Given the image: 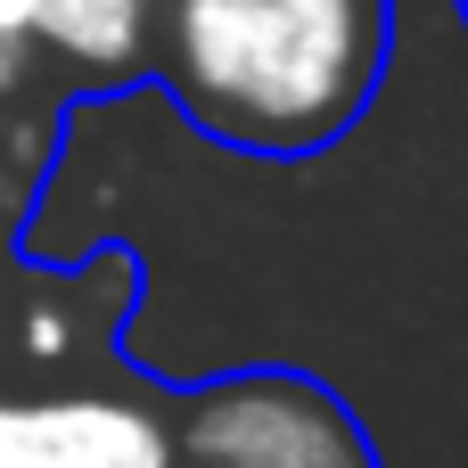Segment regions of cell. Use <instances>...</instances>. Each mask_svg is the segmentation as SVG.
Wrapping results in <instances>:
<instances>
[{
	"instance_id": "6da1fadb",
	"label": "cell",
	"mask_w": 468,
	"mask_h": 468,
	"mask_svg": "<svg viewBox=\"0 0 468 468\" xmlns=\"http://www.w3.org/2000/svg\"><path fill=\"white\" fill-rule=\"evenodd\" d=\"M387 66V0H173L165 82L197 132L239 148L337 140Z\"/></svg>"
},
{
	"instance_id": "7a4b0ae2",
	"label": "cell",
	"mask_w": 468,
	"mask_h": 468,
	"mask_svg": "<svg viewBox=\"0 0 468 468\" xmlns=\"http://www.w3.org/2000/svg\"><path fill=\"white\" fill-rule=\"evenodd\" d=\"M173 468H370V444L313 378L255 370L206 387L181 411Z\"/></svg>"
},
{
	"instance_id": "3957f363",
	"label": "cell",
	"mask_w": 468,
	"mask_h": 468,
	"mask_svg": "<svg viewBox=\"0 0 468 468\" xmlns=\"http://www.w3.org/2000/svg\"><path fill=\"white\" fill-rule=\"evenodd\" d=\"M0 468H173V428L132 395H0Z\"/></svg>"
},
{
	"instance_id": "277c9868",
	"label": "cell",
	"mask_w": 468,
	"mask_h": 468,
	"mask_svg": "<svg viewBox=\"0 0 468 468\" xmlns=\"http://www.w3.org/2000/svg\"><path fill=\"white\" fill-rule=\"evenodd\" d=\"M0 25H8L25 49L66 58L74 74L115 82V74H132V66L148 58L156 0H0Z\"/></svg>"
},
{
	"instance_id": "5b68a950",
	"label": "cell",
	"mask_w": 468,
	"mask_h": 468,
	"mask_svg": "<svg viewBox=\"0 0 468 468\" xmlns=\"http://www.w3.org/2000/svg\"><path fill=\"white\" fill-rule=\"evenodd\" d=\"M25 66H33V49H25V41H16V33L0 25V107L16 99V82H25Z\"/></svg>"
},
{
	"instance_id": "8992f818",
	"label": "cell",
	"mask_w": 468,
	"mask_h": 468,
	"mask_svg": "<svg viewBox=\"0 0 468 468\" xmlns=\"http://www.w3.org/2000/svg\"><path fill=\"white\" fill-rule=\"evenodd\" d=\"M461 16H468V0H461Z\"/></svg>"
}]
</instances>
